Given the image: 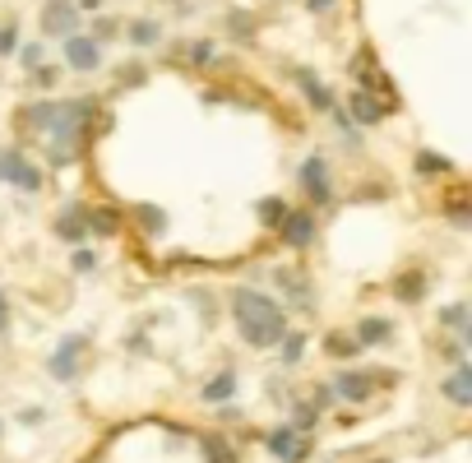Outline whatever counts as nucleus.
Listing matches in <instances>:
<instances>
[{"instance_id": "nucleus-1", "label": "nucleus", "mask_w": 472, "mask_h": 463, "mask_svg": "<svg viewBox=\"0 0 472 463\" xmlns=\"http://www.w3.org/2000/svg\"><path fill=\"white\" fill-rule=\"evenodd\" d=\"M232 315H236V330H241V339H245L250 347H273L278 339L287 334L283 306H278L273 296H264V292L241 287V292L232 296Z\"/></svg>"}, {"instance_id": "nucleus-2", "label": "nucleus", "mask_w": 472, "mask_h": 463, "mask_svg": "<svg viewBox=\"0 0 472 463\" xmlns=\"http://www.w3.org/2000/svg\"><path fill=\"white\" fill-rule=\"evenodd\" d=\"M0 181H14L19 190H28V195H38L42 190V172L19 149H0Z\"/></svg>"}, {"instance_id": "nucleus-3", "label": "nucleus", "mask_w": 472, "mask_h": 463, "mask_svg": "<svg viewBox=\"0 0 472 463\" xmlns=\"http://www.w3.org/2000/svg\"><path fill=\"white\" fill-rule=\"evenodd\" d=\"M79 5L74 0H47L42 5V33L47 38H70V33H79Z\"/></svg>"}, {"instance_id": "nucleus-4", "label": "nucleus", "mask_w": 472, "mask_h": 463, "mask_svg": "<svg viewBox=\"0 0 472 463\" xmlns=\"http://www.w3.org/2000/svg\"><path fill=\"white\" fill-rule=\"evenodd\" d=\"M61 51H65V65H70V70H79V74H93V70L102 65V42L83 38V33L61 38Z\"/></svg>"}, {"instance_id": "nucleus-5", "label": "nucleus", "mask_w": 472, "mask_h": 463, "mask_svg": "<svg viewBox=\"0 0 472 463\" xmlns=\"http://www.w3.org/2000/svg\"><path fill=\"white\" fill-rule=\"evenodd\" d=\"M301 190L311 195V204H329V200H333V181H329L324 153H311V158L301 162Z\"/></svg>"}, {"instance_id": "nucleus-6", "label": "nucleus", "mask_w": 472, "mask_h": 463, "mask_svg": "<svg viewBox=\"0 0 472 463\" xmlns=\"http://www.w3.org/2000/svg\"><path fill=\"white\" fill-rule=\"evenodd\" d=\"M389 107H394L389 98H375L371 89H356V93L348 98V116H352L356 125H380V121L389 116Z\"/></svg>"}, {"instance_id": "nucleus-7", "label": "nucleus", "mask_w": 472, "mask_h": 463, "mask_svg": "<svg viewBox=\"0 0 472 463\" xmlns=\"http://www.w3.org/2000/svg\"><path fill=\"white\" fill-rule=\"evenodd\" d=\"M278 232H283V241H287L292 251H305L315 241V218L305 213V209H287L283 223H278Z\"/></svg>"}, {"instance_id": "nucleus-8", "label": "nucleus", "mask_w": 472, "mask_h": 463, "mask_svg": "<svg viewBox=\"0 0 472 463\" xmlns=\"http://www.w3.org/2000/svg\"><path fill=\"white\" fill-rule=\"evenodd\" d=\"M333 394H343L348 403H366L371 399V371H339L333 375Z\"/></svg>"}, {"instance_id": "nucleus-9", "label": "nucleus", "mask_w": 472, "mask_h": 463, "mask_svg": "<svg viewBox=\"0 0 472 463\" xmlns=\"http://www.w3.org/2000/svg\"><path fill=\"white\" fill-rule=\"evenodd\" d=\"M292 79H296V89L305 93V102H311L315 112H329V107H333V93H329V89L320 84V79H315V70L296 65V70H292Z\"/></svg>"}, {"instance_id": "nucleus-10", "label": "nucleus", "mask_w": 472, "mask_h": 463, "mask_svg": "<svg viewBox=\"0 0 472 463\" xmlns=\"http://www.w3.org/2000/svg\"><path fill=\"white\" fill-rule=\"evenodd\" d=\"M269 450L283 459V463H301V459H305V441L296 435V426H278V431L269 435Z\"/></svg>"}, {"instance_id": "nucleus-11", "label": "nucleus", "mask_w": 472, "mask_h": 463, "mask_svg": "<svg viewBox=\"0 0 472 463\" xmlns=\"http://www.w3.org/2000/svg\"><path fill=\"white\" fill-rule=\"evenodd\" d=\"M79 352H83V339H65L61 347L51 352V375L56 380H74L79 375Z\"/></svg>"}, {"instance_id": "nucleus-12", "label": "nucleus", "mask_w": 472, "mask_h": 463, "mask_svg": "<svg viewBox=\"0 0 472 463\" xmlns=\"http://www.w3.org/2000/svg\"><path fill=\"white\" fill-rule=\"evenodd\" d=\"M389 339H394V324L380 320V315H366V320L356 324V343H361V347H380V343H389Z\"/></svg>"}, {"instance_id": "nucleus-13", "label": "nucleus", "mask_w": 472, "mask_h": 463, "mask_svg": "<svg viewBox=\"0 0 472 463\" xmlns=\"http://www.w3.org/2000/svg\"><path fill=\"white\" fill-rule=\"evenodd\" d=\"M394 296H399V302H422V296H426V274H422V269H408V274L403 279H394Z\"/></svg>"}, {"instance_id": "nucleus-14", "label": "nucleus", "mask_w": 472, "mask_h": 463, "mask_svg": "<svg viewBox=\"0 0 472 463\" xmlns=\"http://www.w3.org/2000/svg\"><path fill=\"white\" fill-rule=\"evenodd\" d=\"M444 394H450L459 407H468V403H472V366H463V362H459V366H454V375L444 380Z\"/></svg>"}, {"instance_id": "nucleus-15", "label": "nucleus", "mask_w": 472, "mask_h": 463, "mask_svg": "<svg viewBox=\"0 0 472 463\" xmlns=\"http://www.w3.org/2000/svg\"><path fill=\"white\" fill-rule=\"evenodd\" d=\"M83 232H89V223H83V209H65L61 218H56V236L70 241V246H74V241H83Z\"/></svg>"}, {"instance_id": "nucleus-16", "label": "nucleus", "mask_w": 472, "mask_h": 463, "mask_svg": "<svg viewBox=\"0 0 472 463\" xmlns=\"http://www.w3.org/2000/svg\"><path fill=\"white\" fill-rule=\"evenodd\" d=\"M83 223H89V232H98V236H116V232H121V213L107 204V209L83 213Z\"/></svg>"}, {"instance_id": "nucleus-17", "label": "nucleus", "mask_w": 472, "mask_h": 463, "mask_svg": "<svg viewBox=\"0 0 472 463\" xmlns=\"http://www.w3.org/2000/svg\"><path fill=\"white\" fill-rule=\"evenodd\" d=\"M125 38H130L134 47H158V42H162V23H158V19H134L130 29H125Z\"/></svg>"}, {"instance_id": "nucleus-18", "label": "nucleus", "mask_w": 472, "mask_h": 463, "mask_svg": "<svg viewBox=\"0 0 472 463\" xmlns=\"http://www.w3.org/2000/svg\"><path fill=\"white\" fill-rule=\"evenodd\" d=\"M278 287H283V292H292V306H301V311H311V287H305L296 274H292V269H278Z\"/></svg>"}, {"instance_id": "nucleus-19", "label": "nucleus", "mask_w": 472, "mask_h": 463, "mask_svg": "<svg viewBox=\"0 0 472 463\" xmlns=\"http://www.w3.org/2000/svg\"><path fill=\"white\" fill-rule=\"evenodd\" d=\"M232 394H236V375L232 371H222L218 380H209V385H204V399L209 403H227Z\"/></svg>"}, {"instance_id": "nucleus-20", "label": "nucleus", "mask_w": 472, "mask_h": 463, "mask_svg": "<svg viewBox=\"0 0 472 463\" xmlns=\"http://www.w3.org/2000/svg\"><path fill=\"white\" fill-rule=\"evenodd\" d=\"M324 352H329V357H356L361 343L348 339V334H329V339H324Z\"/></svg>"}, {"instance_id": "nucleus-21", "label": "nucleus", "mask_w": 472, "mask_h": 463, "mask_svg": "<svg viewBox=\"0 0 472 463\" xmlns=\"http://www.w3.org/2000/svg\"><path fill=\"white\" fill-rule=\"evenodd\" d=\"M255 213H260L264 227H278V223H283V213H287V200H278V195H273V200H260Z\"/></svg>"}, {"instance_id": "nucleus-22", "label": "nucleus", "mask_w": 472, "mask_h": 463, "mask_svg": "<svg viewBox=\"0 0 472 463\" xmlns=\"http://www.w3.org/2000/svg\"><path fill=\"white\" fill-rule=\"evenodd\" d=\"M134 218L144 223V232H149V236H158V232L167 227V213H162V209H153V204H139V209H134Z\"/></svg>"}, {"instance_id": "nucleus-23", "label": "nucleus", "mask_w": 472, "mask_h": 463, "mask_svg": "<svg viewBox=\"0 0 472 463\" xmlns=\"http://www.w3.org/2000/svg\"><path fill=\"white\" fill-rule=\"evenodd\" d=\"M51 116H56V102H33V107L23 112V121L33 125V130H47V125H51Z\"/></svg>"}, {"instance_id": "nucleus-24", "label": "nucleus", "mask_w": 472, "mask_h": 463, "mask_svg": "<svg viewBox=\"0 0 472 463\" xmlns=\"http://www.w3.org/2000/svg\"><path fill=\"white\" fill-rule=\"evenodd\" d=\"M213 61H218V47H213L209 38H200V42L190 47V65H200V70H204V65H213Z\"/></svg>"}, {"instance_id": "nucleus-25", "label": "nucleus", "mask_w": 472, "mask_h": 463, "mask_svg": "<svg viewBox=\"0 0 472 463\" xmlns=\"http://www.w3.org/2000/svg\"><path fill=\"white\" fill-rule=\"evenodd\" d=\"M454 162L450 158H435V153H416V172L422 176H431V172H450Z\"/></svg>"}, {"instance_id": "nucleus-26", "label": "nucleus", "mask_w": 472, "mask_h": 463, "mask_svg": "<svg viewBox=\"0 0 472 463\" xmlns=\"http://www.w3.org/2000/svg\"><path fill=\"white\" fill-rule=\"evenodd\" d=\"M204 454H209V463H236L227 441H204Z\"/></svg>"}, {"instance_id": "nucleus-27", "label": "nucleus", "mask_w": 472, "mask_h": 463, "mask_svg": "<svg viewBox=\"0 0 472 463\" xmlns=\"http://www.w3.org/2000/svg\"><path fill=\"white\" fill-rule=\"evenodd\" d=\"M440 320H444V324H454V330H463V334H472V330H468V306H463V302L450 306V311H440Z\"/></svg>"}, {"instance_id": "nucleus-28", "label": "nucleus", "mask_w": 472, "mask_h": 463, "mask_svg": "<svg viewBox=\"0 0 472 463\" xmlns=\"http://www.w3.org/2000/svg\"><path fill=\"white\" fill-rule=\"evenodd\" d=\"M301 352H305V339H301V334H287V343H283V362L296 366V362H301Z\"/></svg>"}, {"instance_id": "nucleus-29", "label": "nucleus", "mask_w": 472, "mask_h": 463, "mask_svg": "<svg viewBox=\"0 0 472 463\" xmlns=\"http://www.w3.org/2000/svg\"><path fill=\"white\" fill-rule=\"evenodd\" d=\"M14 51H19V29L5 23V29H0V56H14Z\"/></svg>"}, {"instance_id": "nucleus-30", "label": "nucleus", "mask_w": 472, "mask_h": 463, "mask_svg": "<svg viewBox=\"0 0 472 463\" xmlns=\"http://www.w3.org/2000/svg\"><path fill=\"white\" fill-rule=\"evenodd\" d=\"M19 61H23V70L42 65V42H28V47H19Z\"/></svg>"}, {"instance_id": "nucleus-31", "label": "nucleus", "mask_w": 472, "mask_h": 463, "mask_svg": "<svg viewBox=\"0 0 472 463\" xmlns=\"http://www.w3.org/2000/svg\"><path fill=\"white\" fill-rule=\"evenodd\" d=\"M116 29H121L116 19H98L93 23V42H111V38H116Z\"/></svg>"}, {"instance_id": "nucleus-32", "label": "nucleus", "mask_w": 472, "mask_h": 463, "mask_svg": "<svg viewBox=\"0 0 472 463\" xmlns=\"http://www.w3.org/2000/svg\"><path fill=\"white\" fill-rule=\"evenodd\" d=\"M232 38H255V19H245V14H232Z\"/></svg>"}, {"instance_id": "nucleus-33", "label": "nucleus", "mask_w": 472, "mask_h": 463, "mask_svg": "<svg viewBox=\"0 0 472 463\" xmlns=\"http://www.w3.org/2000/svg\"><path fill=\"white\" fill-rule=\"evenodd\" d=\"M315 426V407L311 403H296V431H311Z\"/></svg>"}, {"instance_id": "nucleus-34", "label": "nucleus", "mask_w": 472, "mask_h": 463, "mask_svg": "<svg viewBox=\"0 0 472 463\" xmlns=\"http://www.w3.org/2000/svg\"><path fill=\"white\" fill-rule=\"evenodd\" d=\"M93 269H98L93 251H74V274H93Z\"/></svg>"}, {"instance_id": "nucleus-35", "label": "nucleus", "mask_w": 472, "mask_h": 463, "mask_svg": "<svg viewBox=\"0 0 472 463\" xmlns=\"http://www.w3.org/2000/svg\"><path fill=\"white\" fill-rule=\"evenodd\" d=\"M144 65H130V70H121V84H144Z\"/></svg>"}, {"instance_id": "nucleus-36", "label": "nucleus", "mask_w": 472, "mask_h": 463, "mask_svg": "<svg viewBox=\"0 0 472 463\" xmlns=\"http://www.w3.org/2000/svg\"><path fill=\"white\" fill-rule=\"evenodd\" d=\"M333 5H339V0H305V10H311V14H324V10H333Z\"/></svg>"}, {"instance_id": "nucleus-37", "label": "nucleus", "mask_w": 472, "mask_h": 463, "mask_svg": "<svg viewBox=\"0 0 472 463\" xmlns=\"http://www.w3.org/2000/svg\"><path fill=\"white\" fill-rule=\"evenodd\" d=\"M10 330V302H5V292H0V334Z\"/></svg>"}, {"instance_id": "nucleus-38", "label": "nucleus", "mask_w": 472, "mask_h": 463, "mask_svg": "<svg viewBox=\"0 0 472 463\" xmlns=\"http://www.w3.org/2000/svg\"><path fill=\"white\" fill-rule=\"evenodd\" d=\"M315 403H320V407H329V403H333V390H324V385H320V390H315Z\"/></svg>"}, {"instance_id": "nucleus-39", "label": "nucleus", "mask_w": 472, "mask_h": 463, "mask_svg": "<svg viewBox=\"0 0 472 463\" xmlns=\"http://www.w3.org/2000/svg\"><path fill=\"white\" fill-rule=\"evenodd\" d=\"M79 10H102V0H74Z\"/></svg>"}]
</instances>
